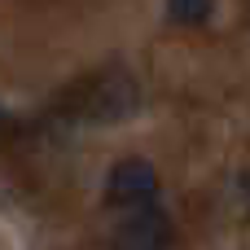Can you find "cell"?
<instances>
[{
  "label": "cell",
  "instance_id": "277c9868",
  "mask_svg": "<svg viewBox=\"0 0 250 250\" xmlns=\"http://www.w3.org/2000/svg\"><path fill=\"white\" fill-rule=\"evenodd\" d=\"M215 13V0H167V18L176 26H202Z\"/></svg>",
  "mask_w": 250,
  "mask_h": 250
},
{
  "label": "cell",
  "instance_id": "6da1fadb",
  "mask_svg": "<svg viewBox=\"0 0 250 250\" xmlns=\"http://www.w3.org/2000/svg\"><path fill=\"white\" fill-rule=\"evenodd\" d=\"M176 224L158 202L127 207V215L114 224V250H171Z\"/></svg>",
  "mask_w": 250,
  "mask_h": 250
},
{
  "label": "cell",
  "instance_id": "3957f363",
  "mask_svg": "<svg viewBox=\"0 0 250 250\" xmlns=\"http://www.w3.org/2000/svg\"><path fill=\"white\" fill-rule=\"evenodd\" d=\"M97 101H92V119H123L132 105H136V88L132 79H110L105 88H92Z\"/></svg>",
  "mask_w": 250,
  "mask_h": 250
},
{
  "label": "cell",
  "instance_id": "7a4b0ae2",
  "mask_svg": "<svg viewBox=\"0 0 250 250\" xmlns=\"http://www.w3.org/2000/svg\"><path fill=\"white\" fill-rule=\"evenodd\" d=\"M105 198L114 207H141L158 198V171L149 158H123L105 176Z\"/></svg>",
  "mask_w": 250,
  "mask_h": 250
}]
</instances>
